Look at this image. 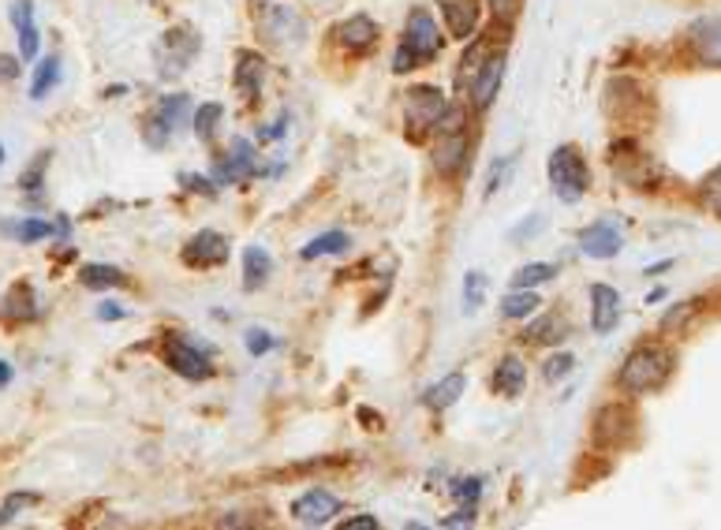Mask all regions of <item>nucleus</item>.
<instances>
[{"label": "nucleus", "mask_w": 721, "mask_h": 530, "mask_svg": "<svg viewBox=\"0 0 721 530\" xmlns=\"http://www.w3.org/2000/svg\"><path fill=\"white\" fill-rule=\"evenodd\" d=\"M468 158H471V131H445L434 139V150H431V161L437 169V176H460L468 169Z\"/></svg>", "instance_id": "obj_14"}, {"label": "nucleus", "mask_w": 721, "mask_h": 530, "mask_svg": "<svg viewBox=\"0 0 721 530\" xmlns=\"http://www.w3.org/2000/svg\"><path fill=\"white\" fill-rule=\"evenodd\" d=\"M482 486H487V482H482V479H464V482H453V493L464 500V505H479Z\"/></svg>", "instance_id": "obj_44"}, {"label": "nucleus", "mask_w": 721, "mask_h": 530, "mask_svg": "<svg viewBox=\"0 0 721 530\" xmlns=\"http://www.w3.org/2000/svg\"><path fill=\"white\" fill-rule=\"evenodd\" d=\"M266 76H270V64H266V57H262V53L243 49L240 57H236V76H232V82H236V94H240L248 105H259L262 87H266Z\"/></svg>", "instance_id": "obj_16"}, {"label": "nucleus", "mask_w": 721, "mask_h": 530, "mask_svg": "<svg viewBox=\"0 0 721 530\" xmlns=\"http://www.w3.org/2000/svg\"><path fill=\"white\" fill-rule=\"evenodd\" d=\"M442 20H445V34H449V38L468 42L471 34L479 31L482 8H479V0H445Z\"/></svg>", "instance_id": "obj_21"}, {"label": "nucleus", "mask_w": 721, "mask_h": 530, "mask_svg": "<svg viewBox=\"0 0 721 530\" xmlns=\"http://www.w3.org/2000/svg\"><path fill=\"white\" fill-rule=\"evenodd\" d=\"M527 341L531 344H561L564 336H569V322H564V314H557V310H550L546 318H538L535 325H527Z\"/></svg>", "instance_id": "obj_29"}, {"label": "nucleus", "mask_w": 721, "mask_h": 530, "mask_svg": "<svg viewBox=\"0 0 721 530\" xmlns=\"http://www.w3.org/2000/svg\"><path fill=\"white\" fill-rule=\"evenodd\" d=\"M8 20H12V26H15V38H20V60L23 64L38 60L42 31H38V20H34V0H12Z\"/></svg>", "instance_id": "obj_19"}, {"label": "nucleus", "mask_w": 721, "mask_h": 530, "mask_svg": "<svg viewBox=\"0 0 721 530\" xmlns=\"http://www.w3.org/2000/svg\"><path fill=\"white\" fill-rule=\"evenodd\" d=\"M636 437V415L625 404H606L595 415V441L598 449H625Z\"/></svg>", "instance_id": "obj_13"}, {"label": "nucleus", "mask_w": 721, "mask_h": 530, "mask_svg": "<svg viewBox=\"0 0 721 530\" xmlns=\"http://www.w3.org/2000/svg\"><path fill=\"white\" fill-rule=\"evenodd\" d=\"M4 232L12 235V240H20L23 246H31V243H42V240H49L57 228H53L45 217H23L20 224H4Z\"/></svg>", "instance_id": "obj_32"}, {"label": "nucleus", "mask_w": 721, "mask_h": 530, "mask_svg": "<svg viewBox=\"0 0 721 530\" xmlns=\"http://www.w3.org/2000/svg\"><path fill=\"white\" fill-rule=\"evenodd\" d=\"M45 169H49V153H38V161H31V164H26V169L20 172V191H26V195L42 191V184H45Z\"/></svg>", "instance_id": "obj_39"}, {"label": "nucleus", "mask_w": 721, "mask_h": 530, "mask_svg": "<svg viewBox=\"0 0 721 530\" xmlns=\"http://www.w3.org/2000/svg\"><path fill=\"white\" fill-rule=\"evenodd\" d=\"M98 318H102V322H121V318H127V310L121 303H102L98 307Z\"/></svg>", "instance_id": "obj_49"}, {"label": "nucleus", "mask_w": 721, "mask_h": 530, "mask_svg": "<svg viewBox=\"0 0 721 530\" xmlns=\"http://www.w3.org/2000/svg\"><path fill=\"white\" fill-rule=\"evenodd\" d=\"M0 164H4V146H0Z\"/></svg>", "instance_id": "obj_52"}, {"label": "nucleus", "mask_w": 721, "mask_h": 530, "mask_svg": "<svg viewBox=\"0 0 721 530\" xmlns=\"http://www.w3.org/2000/svg\"><path fill=\"white\" fill-rule=\"evenodd\" d=\"M572 367H576V359H572L569 352H561V355H553V359H546V367H542V378L550 381H561V378H569L572 373Z\"/></svg>", "instance_id": "obj_42"}, {"label": "nucleus", "mask_w": 721, "mask_h": 530, "mask_svg": "<svg viewBox=\"0 0 721 530\" xmlns=\"http://www.w3.org/2000/svg\"><path fill=\"white\" fill-rule=\"evenodd\" d=\"M546 176H550L557 203H564V206H576L591 187L587 161H583L580 146H569V142L557 146V150L550 153V161H546Z\"/></svg>", "instance_id": "obj_4"}, {"label": "nucleus", "mask_w": 721, "mask_h": 530, "mask_svg": "<svg viewBox=\"0 0 721 530\" xmlns=\"http://www.w3.org/2000/svg\"><path fill=\"white\" fill-rule=\"evenodd\" d=\"M38 314H42L38 291H34L31 285H15L4 296V318H12V322H34Z\"/></svg>", "instance_id": "obj_27"}, {"label": "nucleus", "mask_w": 721, "mask_h": 530, "mask_svg": "<svg viewBox=\"0 0 721 530\" xmlns=\"http://www.w3.org/2000/svg\"><path fill=\"white\" fill-rule=\"evenodd\" d=\"M505 68H508V42L490 45L487 64L479 68V79H474V87L468 94L479 113H487V108L497 102V90H501V82H505Z\"/></svg>", "instance_id": "obj_10"}, {"label": "nucleus", "mask_w": 721, "mask_h": 530, "mask_svg": "<svg viewBox=\"0 0 721 530\" xmlns=\"http://www.w3.org/2000/svg\"><path fill=\"white\" fill-rule=\"evenodd\" d=\"M270 277H273L270 251L266 246H248V251H243V288L259 291V288H266Z\"/></svg>", "instance_id": "obj_26"}, {"label": "nucleus", "mask_w": 721, "mask_h": 530, "mask_svg": "<svg viewBox=\"0 0 721 530\" xmlns=\"http://www.w3.org/2000/svg\"><path fill=\"white\" fill-rule=\"evenodd\" d=\"M487 291H490L487 273L471 269L468 277H464V310H468V314H474V310H479L482 303H487Z\"/></svg>", "instance_id": "obj_36"}, {"label": "nucleus", "mask_w": 721, "mask_h": 530, "mask_svg": "<svg viewBox=\"0 0 721 530\" xmlns=\"http://www.w3.org/2000/svg\"><path fill=\"white\" fill-rule=\"evenodd\" d=\"M79 285L94 288V291H108V288H124L127 277L116 265H83V269H79Z\"/></svg>", "instance_id": "obj_30"}, {"label": "nucleus", "mask_w": 721, "mask_h": 530, "mask_svg": "<svg viewBox=\"0 0 721 530\" xmlns=\"http://www.w3.org/2000/svg\"><path fill=\"white\" fill-rule=\"evenodd\" d=\"M254 34L277 53L299 49L307 42V20L291 4H277V0H259L254 4Z\"/></svg>", "instance_id": "obj_3"}, {"label": "nucleus", "mask_w": 721, "mask_h": 530, "mask_svg": "<svg viewBox=\"0 0 721 530\" xmlns=\"http://www.w3.org/2000/svg\"><path fill=\"white\" fill-rule=\"evenodd\" d=\"M254 172H259V150H254L251 139L236 135V139L228 142L225 158L214 161V169H209V180H214L217 191H221L228 184H243V180L254 176Z\"/></svg>", "instance_id": "obj_8"}, {"label": "nucleus", "mask_w": 721, "mask_h": 530, "mask_svg": "<svg viewBox=\"0 0 721 530\" xmlns=\"http://www.w3.org/2000/svg\"><path fill=\"white\" fill-rule=\"evenodd\" d=\"M23 71V60L20 57H8V53H0V82H15Z\"/></svg>", "instance_id": "obj_47"}, {"label": "nucleus", "mask_w": 721, "mask_h": 530, "mask_svg": "<svg viewBox=\"0 0 721 530\" xmlns=\"http://www.w3.org/2000/svg\"><path fill=\"white\" fill-rule=\"evenodd\" d=\"M180 184H184L187 191H195V195H217V184L209 176H195V172H184L180 176Z\"/></svg>", "instance_id": "obj_45"}, {"label": "nucleus", "mask_w": 721, "mask_h": 530, "mask_svg": "<svg viewBox=\"0 0 721 530\" xmlns=\"http://www.w3.org/2000/svg\"><path fill=\"white\" fill-rule=\"evenodd\" d=\"M688 53L699 68H721V15H702L684 31Z\"/></svg>", "instance_id": "obj_12"}, {"label": "nucleus", "mask_w": 721, "mask_h": 530, "mask_svg": "<svg viewBox=\"0 0 721 530\" xmlns=\"http://www.w3.org/2000/svg\"><path fill=\"white\" fill-rule=\"evenodd\" d=\"M609 161H614L617 176L632 187H654L662 180V169L654 164V158H646L643 150L636 146V139H617L609 146Z\"/></svg>", "instance_id": "obj_7"}, {"label": "nucleus", "mask_w": 721, "mask_h": 530, "mask_svg": "<svg viewBox=\"0 0 721 530\" xmlns=\"http://www.w3.org/2000/svg\"><path fill=\"white\" fill-rule=\"evenodd\" d=\"M620 325V296L609 285H591V329L598 336L614 333Z\"/></svg>", "instance_id": "obj_22"}, {"label": "nucleus", "mask_w": 721, "mask_h": 530, "mask_svg": "<svg viewBox=\"0 0 721 530\" xmlns=\"http://www.w3.org/2000/svg\"><path fill=\"white\" fill-rule=\"evenodd\" d=\"M243 341H248V352L251 355H266V352H273V347H277V336H270L266 329H248V336H243Z\"/></svg>", "instance_id": "obj_43"}, {"label": "nucleus", "mask_w": 721, "mask_h": 530, "mask_svg": "<svg viewBox=\"0 0 721 530\" xmlns=\"http://www.w3.org/2000/svg\"><path fill=\"white\" fill-rule=\"evenodd\" d=\"M538 307H542V299H538L531 288H513L501 299V318H516L519 322V318H531Z\"/></svg>", "instance_id": "obj_33"}, {"label": "nucleus", "mask_w": 721, "mask_h": 530, "mask_svg": "<svg viewBox=\"0 0 721 530\" xmlns=\"http://www.w3.org/2000/svg\"><path fill=\"white\" fill-rule=\"evenodd\" d=\"M673 367H677V355L665 344H639L636 352H628V359L620 362L617 385L625 389L628 396L659 392L665 381L673 378Z\"/></svg>", "instance_id": "obj_1"}, {"label": "nucleus", "mask_w": 721, "mask_h": 530, "mask_svg": "<svg viewBox=\"0 0 721 530\" xmlns=\"http://www.w3.org/2000/svg\"><path fill=\"white\" fill-rule=\"evenodd\" d=\"M352 246V235L348 232H325V235H318V240H310L304 251H299V258L304 262H314V258H325V254H344Z\"/></svg>", "instance_id": "obj_31"}, {"label": "nucleus", "mask_w": 721, "mask_h": 530, "mask_svg": "<svg viewBox=\"0 0 721 530\" xmlns=\"http://www.w3.org/2000/svg\"><path fill=\"white\" fill-rule=\"evenodd\" d=\"M527 385V367L516 359V355H505V359L497 362L494 378H490V389H494V396L501 400H516L519 392Z\"/></svg>", "instance_id": "obj_23"}, {"label": "nucleus", "mask_w": 721, "mask_h": 530, "mask_svg": "<svg viewBox=\"0 0 721 530\" xmlns=\"http://www.w3.org/2000/svg\"><path fill=\"white\" fill-rule=\"evenodd\" d=\"M699 198H702V206H707L710 214L721 217V164L714 172H707V180L699 184Z\"/></svg>", "instance_id": "obj_40"}, {"label": "nucleus", "mask_w": 721, "mask_h": 530, "mask_svg": "<svg viewBox=\"0 0 721 530\" xmlns=\"http://www.w3.org/2000/svg\"><path fill=\"white\" fill-rule=\"evenodd\" d=\"M487 53H490V42H487V38L471 42L468 49H464L460 68H456V97H468V94H471L474 79H479V68L487 64Z\"/></svg>", "instance_id": "obj_24"}, {"label": "nucleus", "mask_w": 721, "mask_h": 530, "mask_svg": "<svg viewBox=\"0 0 721 530\" xmlns=\"http://www.w3.org/2000/svg\"><path fill=\"white\" fill-rule=\"evenodd\" d=\"M513 164H516V153H501V158L490 161V169H487V198L497 195L501 184H505V176L513 172Z\"/></svg>", "instance_id": "obj_38"}, {"label": "nucleus", "mask_w": 721, "mask_h": 530, "mask_svg": "<svg viewBox=\"0 0 721 530\" xmlns=\"http://www.w3.org/2000/svg\"><path fill=\"white\" fill-rule=\"evenodd\" d=\"M445 108H449V97L437 87H412L404 94V124L412 131H434V124L442 120Z\"/></svg>", "instance_id": "obj_11"}, {"label": "nucleus", "mask_w": 721, "mask_h": 530, "mask_svg": "<svg viewBox=\"0 0 721 530\" xmlns=\"http://www.w3.org/2000/svg\"><path fill=\"white\" fill-rule=\"evenodd\" d=\"M184 262L191 269H214V265H225L228 262V240L214 228H203L195 232L184 246Z\"/></svg>", "instance_id": "obj_18"}, {"label": "nucleus", "mask_w": 721, "mask_h": 530, "mask_svg": "<svg viewBox=\"0 0 721 530\" xmlns=\"http://www.w3.org/2000/svg\"><path fill=\"white\" fill-rule=\"evenodd\" d=\"M285 135H288V116H281L277 124L262 127V131H259V142H273V139H285Z\"/></svg>", "instance_id": "obj_48"}, {"label": "nucleus", "mask_w": 721, "mask_h": 530, "mask_svg": "<svg viewBox=\"0 0 721 530\" xmlns=\"http://www.w3.org/2000/svg\"><path fill=\"white\" fill-rule=\"evenodd\" d=\"M696 307H699L696 299H691V303H680V307H673L670 314L662 318V329H677V325L684 322V318H691V314H696Z\"/></svg>", "instance_id": "obj_46"}, {"label": "nucleus", "mask_w": 721, "mask_h": 530, "mask_svg": "<svg viewBox=\"0 0 721 530\" xmlns=\"http://www.w3.org/2000/svg\"><path fill=\"white\" fill-rule=\"evenodd\" d=\"M464 389H468V378H464V373H449V378H442L437 385L423 392V404L431 411H445L464 396Z\"/></svg>", "instance_id": "obj_28"}, {"label": "nucleus", "mask_w": 721, "mask_h": 530, "mask_svg": "<svg viewBox=\"0 0 721 530\" xmlns=\"http://www.w3.org/2000/svg\"><path fill=\"white\" fill-rule=\"evenodd\" d=\"M191 116H195V97L191 94L161 97L153 116L146 120V146H150V150H165L172 142V135H180L191 124Z\"/></svg>", "instance_id": "obj_6"}, {"label": "nucleus", "mask_w": 721, "mask_h": 530, "mask_svg": "<svg viewBox=\"0 0 721 530\" xmlns=\"http://www.w3.org/2000/svg\"><path fill=\"white\" fill-rule=\"evenodd\" d=\"M341 530H378V519H374V516H355V519H344Z\"/></svg>", "instance_id": "obj_50"}, {"label": "nucleus", "mask_w": 721, "mask_h": 530, "mask_svg": "<svg viewBox=\"0 0 721 530\" xmlns=\"http://www.w3.org/2000/svg\"><path fill=\"white\" fill-rule=\"evenodd\" d=\"M161 359H165V367H172V373H180V378L187 381H206L214 367H209V355L198 347L195 341H187V336H176L169 333L165 344H161Z\"/></svg>", "instance_id": "obj_9"}, {"label": "nucleus", "mask_w": 721, "mask_h": 530, "mask_svg": "<svg viewBox=\"0 0 721 530\" xmlns=\"http://www.w3.org/2000/svg\"><path fill=\"white\" fill-rule=\"evenodd\" d=\"M620 246H625V235H620V228L614 221H595L580 232V251L587 254V258H598V262L617 258Z\"/></svg>", "instance_id": "obj_20"}, {"label": "nucleus", "mask_w": 721, "mask_h": 530, "mask_svg": "<svg viewBox=\"0 0 721 530\" xmlns=\"http://www.w3.org/2000/svg\"><path fill=\"white\" fill-rule=\"evenodd\" d=\"M442 26L426 8H412L404 20V34H400L397 42V53H392V71L397 76H408V71H415L419 64L434 60L437 53H442Z\"/></svg>", "instance_id": "obj_2"}, {"label": "nucleus", "mask_w": 721, "mask_h": 530, "mask_svg": "<svg viewBox=\"0 0 721 530\" xmlns=\"http://www.w3.org/2000/svg\"><path fill=\"white\" fill-rule=\"evenodd\" d=\"M12 378H15L12 362H4V359H0V389H8V385H12Z\"/></svg>", "instance_id": "obj_51"}, {"label": "nucleus", "mask_w": 721, "mask_h": 530, "mask_svg": "<svg viewBox=\"0 0 721 530\" xmlns=\"http://www.w3.org/2000/svg\"><path fill=\"white\" fill-rule=\"evenodd\" d=\"M341 511V497L330 489H307L304 497L291 500V519L307 527H325L333 523V516Z\"/></svg>", "instance_id": "obj_17"}, {"label": "nucleus", "mask_w": 721, "mask_h": 530, "mask_svg": "<svg viewBox=\"0 0 721 530\" xmlns=\"http://www.w3.org/2000/svg\"><path fill=\"white\" fill-rule=\"evenodd\" d=\"M333 38L344 45V49L352 53V57H367V53L378 49L381 42V26L370 20V15L355 12L348 20H341L333 26Z\"/></svg>", "instance_id": "obj_15"}, {"label": "nucleus", "mask_w": 721, "mask_h": 530, "mask_svg": "<svg viewBox=\"0 0 721 530\" xmlns=\"http://www.w3.org/2000/svg\"><path fill=\"white\" fill-rule=\"evenodd\" d=\"M34 64H38V68H34V76H31V102H45V97H49L53 90L60 87L64 64H60L57 53H49V57H38Z\"/></svg>", "instance_id": "obj_25"}, {"label": "nucleus", "mask_w": 721, "mask_h": 530, "mask_svg": "<svg viewBox=\"0 0 721 530\" xmlns=\"http://www.w3.org/2000/svg\"><path fill=\"white\" fill-rule=\"evenodd\" d=\"M198 49H203V38H198L195 26L180 23V26H172V31H165V34L158 38V49H153L158 79H165V82L180 79V76H184V71L191 68V64H195Z\"/></svg>", "instance_id": "obj_5"}, {"label": "nucleus", "mask_w": 721, "mask_h": 530, "mask_svg": "<svg viewBox=\"0 0 721 530\" xmlns=\"http://www.w3.org/2000/svg\"><path fill=\"white\" fill-rule=\"evenodd\" d=\"M519 4H524V0H490V15H494V23L501 26V34H508L516 26Z\"/></svg>", "instance_id": "obj_41"}, {"label": "nucleus", "mask_w": 721, "mask_h": 530, "mask_svg": "<svg viewBox=\"0 0 721 530\" xmlns=\"http://www.w3.org/2000/svg\"><path fill=\"white\" fill-rule=\"evenodd\" d=\"M553 277H557L553 262H531V265H524V269L513 273V288H538V285H546V280H553Z\"/></svg>", "instance_id": "obj_35"}, {"label": "nucleus", "mask_w": 721, "mask_h": 530, "mask_svg": "<svg viewBox=\"0 0 721 530\" xmlns=\"http://www.w3.org/2000/svg\"><path fill=\"white\" fill-rule=\"evenodd\" d=\"M221 116H225V108L217 105V102L195 105V116H191V127H195V139H198V142H214L217 127H221Z\"/></svg>", "instance_id": "obj_34"}, {"label": "nucleus", "mask_w": 721, "mask_h": 530, "mask_svg": "<svg viewBox=\"0 0 721 530\" xmlns=\"http://www.w3.org/2000/svg\"><path fill=\"white\" fill-rule=\"evenodd\" d=\"M34 505H42V497H38V493H26V489L8 493V500H4V505H0V527L15 523V519H20V511L34 508Z\"/></svg>", "instance_id": "obj_37"}]
</instances>
